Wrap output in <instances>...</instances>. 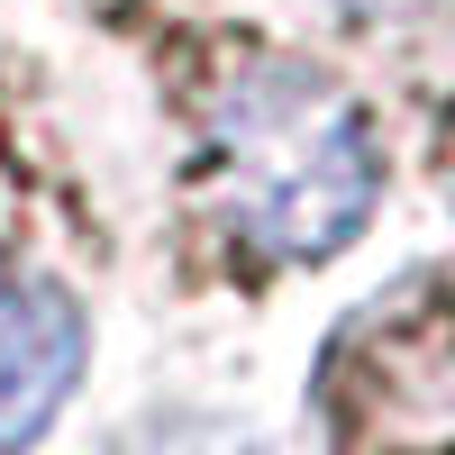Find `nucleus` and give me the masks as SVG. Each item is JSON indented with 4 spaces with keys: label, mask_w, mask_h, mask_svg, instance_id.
Wrapping results in <instances>:
<instances>
[{
    "label": "nucleus",
    "mask_w": 455,
    "mask_h": 455,
    "mask_svg": "<svg viewBox=\"0 0 455 455\" xmlns=\"http://www.w3.org/2000/svg\"><path fill=\"white\" fill-rule=\"evenodd\" d=\"M210 164L201 182L219 192L237 246L274 264H319L355 237L383 201V146L373 119L291 55H246L201 109Z\"/></svg>",
    "instance_id": "1"
},
{
    "label": "nucleus",
    "mask_w": 455,
    "mask_h": 455,
    "mask_svg": "<svg viewBox=\"0 0 455 455\" xmlns=\"http://www.w3.org/2000/svg\"><path fill=\"white\" fill-rule=\"evenodd\" d=\"M83 355H92V328L64 283H36V274L0 283V455L55 428V410L83 383Z\"/></svg>",
    "instance_id": "2"
}]
</instances>
